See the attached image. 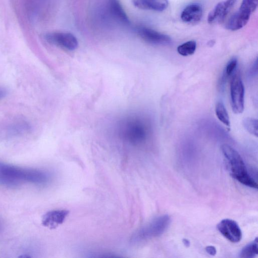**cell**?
I'll list each match as a JSON object with an SVG mask.
<instances>
[{
	"mask_svg": "<svg viewBox=\"0 0 258 258\" xmlns=\"http://www.w3.org/2000/svg\"><path fill=\"white\" fill-rule=\"evenodd\" d=\"M51 181V175L46 170L23 168L0 161V186L8 188H16L24 184L44 186Z\"/></svg>",
	"mask_w": 258,
	"mask_h": 258,
	"instance_id": "obj_1",
	"label": "cell"
},
{
	"mask_svg": "<svg viewBox=\"0 0 258 258\" xmlns=\"http://www.w3.org/2000/svg\"><path fill=\"white\" fill-rule=\"evenodd\" d=\"M119 133L120 137L129 144L138 146L148 139L151 133V127L145 119L132 115L121 121Z\"/></svg>",
	"mask_w": 258,
	"mask_h": 258,
	"instance_id": "obj_2",
	"label": "cell"
},
{
	"mask_svg": "<svg viewBox=\"0 0 258 258\" xmlns=\"http://www.w3.org/2000/svg\"><path fill=\"white\" fill-rule=\"evenodd\" d=\"M221 151L227 161L233 178L245 186L257 189L258 184L249 174L246 166L240 154L231 147L224 145Z\"/></svg>",
	"mask_w": 258,
	"mask_h": 258,
	"instance_id": "obj_3",
	"label": "cell"
},
{
	"mask_svg": "<svg viewBox=\"0 0 258 258\" xmlns=\"http://www.w3.org/2000/svg\"><path fill=\"white\" fill-rule=\"evenodd\" d=\"M169 221V217L167 215L156 218L135 232L131 238V242L136 243L162 235L167 227Z\"/></svg>",
	"mask_w": 258,
	"mask_h": 258,
	"instance_id": "obj_4",
	"label": "cell"
},
{
	"mask_svg": "<svg viewBox=\"0 0 258 258\" xmlns=\"http://www.w3.org/2000/svg\"><path fill=\"white\" fill-rule=\"evenodd\" d=\"M231 105L236 114L242 113L245 105V88L239 71L235 73L231 82Z\"/></svg>",
	"mask_w": 258,
	"mask_h": 258,
	"instance_id": "obj_5",
	"label": "cell"
},
{
	"mask_svg": "<svg viewBox=\"0 0 258 258\" xmlns=\"http://www.w3.org/2000/svg\"><path fill=\"white\" fill-rule=\"evenodd\" d=\"M32 131L30 124L21 119L8 121L0 127V134L7 138L20 137Z\"/></svg>",
	"mask_w": 258,
	"mask_h": 258,
	"instance_id": "obj_6",
	"label": "cell"
},
{
	"mask_svg": "<svg viewBox=\"0 0 258 258\" xmlns=\"http://www.w3.org/2000/svg\"><path fill=\"white\" fill-rule=\"evenodd\" d=\"M45 38L49 44L70 51H74L78 46L77 39L71 33H50L47 34Z\"/></svg>",
	"mask_w": 258,
	"mask_h": 258,
	"instance_id": "obj_7",
	"label": "cell"
},
{
	"mask_svg": "<svg viewBox=\"0 0 258 258\" xmlns=\"http://www.w3.org/2000/svg\"><path fill=\"white\" fill-rule=\"evenodd\" d=\"M217 229L224 237L232 243H238L242 238L241 229L234 220L223 219L217 225Z\"/></svg>",
	"mask_w": 258,
	"mask_h": 258,
	"instance_id": "obj_8",
	"label": "cell"
},
{
	"mask_svg": "<svg viewBox=\"0 0 258 258\" xmlns=\"http://www.w3.org/2000/svg\"><path fill=\"white\" fill-rule=\"evenodd\" d=\"M139 37L147 43L155 45L167 46L171 43V38L146 27H140L137 30Z\"/></svg>",
	"mask_w": 258,
	"mask_h": 258,
	"instance_id": "obj_9",
	"label": "cell"
},
{
	"mask_svg": "<svg viewBox=\"0 0 258 258\" xmlns=\"http://www.w3.org/2000/svg\"><path fill=\"white\" fill-rule=\"evenodd\" d=\"M237 0H226L219 3L209 13L208 22L209 24H220L224 22L226 16L231 11Z\"/></svg>",
	"mask_w": 258,
	"mask_h": 258,
	"instance_id": "obj_10",
	"label": "cell"
},
{
	"mask_svg": "<svg viewBox=\"0 0 258 258\" xmlns=\"http://www.w3.org/2000/svg\"><path fill=\"white\" fill-rule=\"evenodd\" d=\"M69 211L66 210H54L48 212L43 217L42 224L53 229L61 225L66 219Z\"/></svg>",
	"mask_w": 258,
	"mask_h": 258,
	"instance_id": "obj_11",
	"label": "cell"
},
{
	"mask_svg": "<svg viewBox=\"0 0 258 258\" xmlns=\"http://www.w3.org/2000/svg\"><path fill=\"white\" fill-rule=\"evenodd\" d=\"M252 13L245 9L240 8L228 20L225 27L232 31L241 29L248 23Z\"/></svg>",
	"mask_w": 258,
	"mask_h": 258,
	"instance_id": "obj_12",
	"label": "cell"
},
{
	"mask_svg": "<svg viewBox=\"0 0 258 258\" xmlns=\"http://www.w3.org/2000/svg\"><path fill=\"white\" fill-rule=\"evenodd\" d=\"M203 8L198 3H193L187 6L182 11L181 19L188 24H196L200 21L203 16Z\"/></svg>",
	"mask_w": 258,
	"mask_h": 258,
	"instance_id": "obj_13",
	"label": "cell"
},
{
	"mask_svg": "<svg viewBox=\"0 0 258 258\" xmlns=\"http://www.w3.org/2000/svg\"><path fill=\"white\" fill-rule=\"evenodd\" d=\"M137 8L145 10L162 12L168 6V0H132Z\"/></svg>",
	"mask_w": 258,
	"mask_h": 258,
	"instance_id": "obj_14",
	"label": "cell"
},
{
	"mask_svg": "<svg viewBox=\"0 0 258 258\" xmlns=\"http://www.w3.org/2000/svg\"><path fill=\"white\" fill-rule=\"evenodd\" d=\"M108 11L112 17L118 22L128 25L130 21L119 0H108Z\"/></svg>",
	"mask_w": 258,
	"mask_h": 258,
	"instance_id": "obj_15",
	"label": "cell"
},
{
	"mask_svg": "<svg viewBox=\"0 0 258 258\" xmlns=\"http://www.w3.org/2000/svg\"><path fill=\"white\" fill-rule=\"evenodd\" d=\"M216 115L219 120L226 126H231L230 119L224 105L220 102L216 104L215 107Z\"/></svg>",
	"mask_w": 258,
	"mask_h": 258,
	"instance_id": "obj_16",
	"label": "cell"
},
{
	"mask_svg": "<svg viewBox=\"0 0 258 258\" xmlns=\"http://www.w3.org/2000/svg\"><path fill=\"white\" fill-rule=\"evenodd\" d=\"M258 238L246 246L241 251L240 257L244 258H253L258 255Z\"/></svg>",
	"mask_w": 258,
	"mask_h": 258,
	"instance_id": "obj_17",
	"label": "cell"
},
{
	"mask_svg": "<svg viewBox=\"0 0 258 258\" xmlns=\"http://www.w3.org/2000/svg\"><path fill=\"white\" fill-rule=\"evenodd\" d=\"M196 47V42L189 41L179 46L177 49V51L181 55L187 56L194 53Z\"/></svg>",
	"mask_w": 258,
	"mask_h": 258,
	"instance_id": "obj_18",
	"label": "cell"
},
{
	"mask_svg": "<svg viewBox=\"0 0 258 258\" xmlns=\"http://www.w3.org/2000/svg\"><path fill=\"white\" fill-rule=\"evenodd\" d=\"M258 120L252 118H247L243 121V125L246 130L252 135L258 137Z\"/></svg>",
	"mask_w": 258,
	"mask_h": 258,
	"instance_id": "obj_19",
	"label": "cell"
},
{
	"mask_svg": "<svg viewBox=\"0 0 258 258\" xmlns=\"http://www.w3.org/2000/svg\"><path fill=\"white\" fill-rule=\"evenodd\" d=\"M238 65V60L236 58L232 59L228 62L226 66L224 73L223 76L222 81H225L226 79L230 76L235 72Z\"/></svg>",
	"mask_w": 258,
	"mask_h": 258,
	"instance_id": "obj_20",
	"label": "cell"
},
{
	"mask_svg": "<svg viewBox=\"0 0 258 258\" xmlns=\"http://www.w3.org/2000/svg\"><path fill=\"white\" fill-rule=\"evenodd\" d=\"M206 251L211 256H215L216 254V249L213 246H208L206 248Z\"/></svg>",
	"mask_w": 258,
	"mask_h": 258,
	"instance_id": "obj_21",
	"label": "cell"
},
{
	"mask_svg": "<svg viewBox=\"0 0 258 258\" xmlns=\"http://www.w3.org/2000/svg\"><path fill=\"white\" fill-rule=\"evenodd\" d=\"M7 94V92L3 88L0 87V100L4 98Z\"/></svg>",
	"mask_w": 258,
	"mask_h": 258,
	"instance_id": "obj_22",
	"label": "cell"
},
{
	"mask_svg": "<svg viewBox=\"0 0 258 258\" xmlns=\"http://www.w3.org/2000/svg\"><path fill=\"white\" fill-rule=\"evenodd\" d=\"M183 243L184 244V245L187 247H189L190 246V242L187 239H184L183 240Z\"/></svg>",
	"mask_w": 258,
	"mask_h": 258,
	"instance_id": "obj_23",
	"label": "cell"
},
{
	"mask_svg": "<svg viewBox=\"0 0 258 258\" xmlns=\"http://www.w3.org/2000/svg\"><path fill=\"white\" fill-rule=\"evenodd\" d=\"M2 230H3V224H2V223L1 221V220H0V234L1 233Z\"/></svg>",
	"mask_w": 258,
	"mask_h": 258,
	"instance_id": "obj_24",
	"label": "cell"
}]
</instances>
